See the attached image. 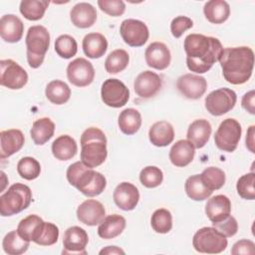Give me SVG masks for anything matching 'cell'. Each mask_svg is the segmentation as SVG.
I'll list each match as a JSON object with an SVG mask.
<instances>
[{
    "label": "cell",
    "mask_w": 255,
    "mask_h": 255,
    "mask_svg": "<svg viewBox=\"0 0 255 255\" xmlns=\"http://www.w3.org/2000/svg\"><path fill=\"white\" fill-rule=\"evenodd\" d=\"M183 48L186 53V65L189 71L206 73L219 61L223 52L221 42L214 37L202 34H189L185 37Z\"/></svg>",
    "instance_id": "6da1fadb"
},
{
    "label": "cell",
    "mask_w": 255,
    "mask_h": 255,
    "mask_svg": "<svg viewBox=\"0 0 255 255\" xmlns=\"http://www.w3.org/2000/svg\"><path fill=\"white\" fill-rule=\"evenodd\" d=\"M222 75L232 85L246 83L253 72L254 52L250 47L225 48L219 58Z\"/></svg>",
    "instance_id": "7a4b0ae2"
},
{
    "label": "cell",
    "mask_w": 255,
    "mask_h": 255,
    "mask_svg": "<svg viewBox=\"0 0 255 255\" xmlns=\"http://www.w3.org/2000/svg\"><path fill=\"white\" fill-rule=\"evenodd\" d=\"M66 175L71 185L89 197L100 195L107 185L106 177L101 172L87 166L82 161L72 163Z\"/></svg>",
    "instance_id": "3957f363"
},
{
    "label": "cell",
    "mask_w": 255,
    "mask_h": 255,
    "mask_svg": "<svg viewBox=\"0 0 255 255\" xmlns=\"http://www.w3.org/2000/svg\"><path fill=\"white\" fill-rule=\"evenodd\" d=\"M81 161L87 166L94 168L107 158V137L103 130L98 128H89L81 135Z\"/></svg>",
    "instance_id": "277c9868"
},
{
    "label": "cell",
    "mask_w": 255,
    "mask_h": 255,
    "mask_svg": "<svg viewBox=\"0 0 255 255\" xmlns=\"http://www.w3.org/2000/svg\"><path fill=\"white\" fill-rule=\"evenodd\" d=\"M27 61L31 68H39L45 59L50 46V34L42 25H35L29 28L26 35Z\"/></svg>",
    "instance_id": "5b68a950"
},
{
    "label": "cell",
    "mask_w": 255,
    "mask_h": 255,
    "mask_svg": "<svg viewBox=\"0 0 255 255\" xmlns=\"http://www.w3.org/2000/svg\"><path fill=\"white\" fill-rule=\"evenodd\" d=\"M31 201L30 187L23 183H14L0 196V214L4 217L17 214L26 209Z\"/></svg>",
    "instance_id": "8992f818"
},
{
    "label": "cell",
    "mask_w": 255,
    "mask_h": 255,
    "mask_svg": "<svg viewBox=\"0 0 255 255\" xmlns=\"http://www.w3.org/2000/svg\"><path fill=\"white\" fill-rule=\"evenodd\" d=\"M227 237L215 227H202L193 235V248L199 253L218 254L227 247Z\"/></svg>",
    "instance_id": "52a82bcc"
},
{
    "label": "cell",
    "mask_w": 255,
    "mask_h": 255,
    "mask_svg": "<svg viewBox=\"0 0 255 255\" xmlns=\"http://www.w3.org/2000/svg\"><path fill=\"white\" fill-rule=\"evenodd\" d=\"M241 133V125L235 119H226L219 125L214 134V142L219 149L232 152L238 145Z\"/></svg>",
    "instance_id": "ba28073f"
},
{
    "label": "cell",
    "mask_w": 255,
    "mask_h": 255,
    "mask_svg": "<svg viewBox=\"0 0 255 255\" xmlns=\"http://www.w3.org/2000/svg\"><path fill=\"white\" fill-rule=\"evenodd\" d=\"M237 101L236 93L228 88H220L209 93L205 98V109L215 117L231 111Z\"/></svg>",
    "instance_id": "9c48e42d"
},
{
    "label": "cell",
    "mask_w": 255,
    "mask_h": 255,
    "mask_svg": "<svg viewBox=\"0 0 255 255\" xmlns=\"http://www.w3.org/2000/svg\"><path fill=\"white\" fill-rule=\"evenodd\" d=\"M0 84L10 90L22 89L28 82L27 72L11 59L0 61Z\"/></svg>",
    "instance_id": "30bf717a"
},
{
    "label": "cell",
    "mask_w": 255,
    "mask_h": 255,
    "mask_svg": "<svg viewBox=\"0 0 255 255\" xmlns=\"http://www.w3.org/2000/svg\"><path fill=\"white\" fill-rule=\"evenodd\" d=\"M101 97L107 106L111 108H122L129 99V91L122 81L108 79L102 85Z\"/></svg>",
    "instance_id": "8fae6325"
},
{
    "label": "cell",
    "mask_w": 255,
    "mask_h": 255,
    "mask_svg": "<svg viewBox=\"0 0 255 255\" xmlns=\"http://www.w3.org/2000/svg\"><path fill=\"white\" fill-rule=\"evenodd\" d=\"M121 36L126 44L130 47L143 46L149 37L147 26L140 20H124L120 27Z\"/></svg>",
    "instance_id": "7c38bea8"
},
{
    "label": "cell",
    "mask_w": 255,
    "mask_h": 255,
    "mask_svg": "<svg viewBox=\"0 0 255 255\" xmlns=\"http://www.w3.org/2000/svg\"><path fill=\"white\" fill-rule=\"evenodd\" d=\"M67 77L72 85L80 88L87 87L94 81V66L84 58H77L69 63L67 67Z\"/></svg>",
    "instance_id": "4fadbf2b"
},
{
    "label": "cell",
    "mask_w": 255,
    "mask_h": 255,
    "mask_svg": "<svg viewBox=\"0 0 255 255\" xmlns=\"http://www.w3.org/2000/svg\"><path fill=\"white\" fill-rule=\"evenodd\" d=\"M176 88L182 96L190 100L200 99L207 89L205 78L194 75L185 74L180 76L176 81Z\"/></svg>",
    "instance_id": "5bb4252c"
},
{
    "label": "cell",
    "mask_w": 255,
    "mask_h": 255,
    "mask_svg": "<svg viewBox=\"0 0 255 255\" xmlns=\"http://www.w3.org/2000/svg\"><path fill=\"white\" fill-rule=\"evenodd\" d=\"M89 236L85 229L80 226L69 227L63 237V254H87L86 246Z\"/></svg>",
    "instance_id": "9a60e30c"
},
{
    "label": "cell",
    "mask_w": 255,
    "mask_h": 255,
    "mask_svg": "<svg viewBox=\"0 0 255 255\" xmlns=\"http://www.w3.org/2000/svg\"><path fill=\"white\" fill-rule=\"evenodd\" d=\"M161 78L154 72L143 71L135 78L133 89L135 94L142 99H149L155 96L161 89Z\"/></svg>",
    "instance_id": "2e32d148"
},
{
    "label": "cell",
    "mask_w": 255,
    "mask_h": 255,
    "mask_svg": "<svg viewBox=\"0 0 255 255\" xmlns=\"http://www.w3.org/2000/svg\"><path fill=\"white\" fill-rule=\"evenodd\" d=\"M106 217L104 205L96 199H87L77 208V218L88 226L100 224Z\"/></svg>",
    "instance_id": "e0dca14e"
},
{
    "label": "cell",
    "mask_w": 255,
    "mask_h": 255,
    "mask_svg": "<svg viewBox=\"0 0 255 255\" xmlns=\"http://www.w3.org/2000/svg\"><path fill=\"white\" fill-rule=\"evenodd\" d=\"M113 198L119 208L125 211H129L134 209L137 205L139 192L135 185L130 182L124 181L115 188Z\"/></svg>",
    "instance_id": "ac0fdd59"
},
{
    "label": "cell",
    "mask_w": 255,
    "mask_h": 255,
    "mask_svg": "<svg viewBox=\"0 0 255 255\" xmlns=\"http://www.w3.org/2000/svg\"><path fill=\"white\" fill-rule=\"evenodd\" d=\"M144 58L147 66L156 70L166 69L171 61L169 49L161 42H153L149 44L145 49Z\"/></svg>",
    "instance_id": "d6986e66"
},
{
    "label": "cell",
    "mask_w": 255,
    "mask_h": 255,
    "mask_svg": "<svg viewBox=\"0 0 255 255\" xmlns=\"http://www.w3.org/2000/svg\"><path fill=\"white\" fill-rule=\"evenodd\" d=\"M25 142V137L20 129L11 128L0 132V158L4 159L19 151Z\"/></svg>",
    "instance_id": "ffe728a7"
},
{
    "label": "cell",
    "mask_w": 255,
    "mask_h": 255,
    "mask_svg": "<svg viewBox=\"0 0 255 255\" xmlns=\"http://www.w3.org/2000/svg\"><path fill=\"white\" fill-rule=\"evenodd\" d=\"M24 24L22 20L13 14L3 15L0 19V36L8 43H17L23 37Z\"/></svg>",
    "instance_id": "44dd1931"
},
{
    "label": "cell",
    "mask_w": 255,
    "mask_h": 255,
    "mask_svg": "<svg viewBox=\"0 0 255 255\" xmlns=\"http://www.w3.org/2000/svg\"><path fill=\"white\" fill-rule=\"evenodd\" d=\"M231 201L223 194L212 196L205 205V213L212 223L219 222L230 215Z\"/></svg>",
    "instance_id": "7402d4cb"
},
{
    "label": "cell",
    "mask_w": 255,
    "mask_h": 255,
    "mask_svg": "<svg viewBox=\"0 0 255 255\" xmlns=\"http://www.w3.org/2000/svg\"><path fill=\"white\" fill-rule=\"evenodd\" d=\"M70 18L74 26L81 29L90 28L97 20V11L92 4L80 2L71 9Z\"/></svg>",
    "instance_id": "603a6c76"
},
{
    "label": "cell",
    "mask_w": 255,
    "mask_h": 255,
    "mask_svg": "<svg viewBox=\"0 0 255 255\" xmlns=\"http://www.w3.org/2000/svg\"><path fill=\"white\" fill-rule=\"evenodd\" d=\"M211 131V125L207 120H195L188 127L186 134L187 140L190 141L195 148H201L209 140Z\"/></svg>",
    "instance_id": "cb8c5ba5"
},
{
    "label": "cell",
    "mask_w": 255,
    "mask_h": 255,
    "mask_svg": "<svg viewBox=\"0 0 255 255\" xmlns=\"http://www.w3.org/2000/svg\"><path fill=\"white\" fill-rule=\"evenodd\" d=\"M195 147L187 139L177 140L169 150L170 162L177 167L188 165L194 157Z\"/></svg>",
    "instance_id": "d4e9b609"
},
{
    "label": "cell",
    "mask_w": 255,
    "mask_h": 255,
    "mask_svg": "<svg viewBox=\"0 0 255 255\" xmlns=\"http://www.w3.org/2000/svg\"><path fill=\"white\" fill-rule=\"evenodd\" d=\"M148 137L153 145L158 147L166 146L173 141V127L166 121L156 122L149 128Z\"/></svg>",
    "instance_id": "484cf974"
},
{
    "label": "cell",
    "mask_w": 255,
    "mask_h": 255,
    "mask_svg": "<svg viewBox=\"0 0 255 255\" xmlns=\"http://www.w3.org/2000/svg\"><path fill=\"white\" fill-rule=\"evenodd\" d=\"M83 51L88 58L99 59L108 49V41L101 33H89L83 39Z\"/></svg>",
    "instance_id": "4316f807"
},
{
    "label": "cell",
    "mask_w": 255,
    "mask_h": 255,
    "mask_svg": "<svg viewBox=\"0 0 255 255\" xmlns=\"http://www.w3.org/2000/svg\"><path fill=\"white\" fill-rule=\"evenodd\" d=\"M126 219L122 215H108L99 224L98 234L103 239H113L122 234L126 228Z\"/></svg>",
    "instance_id": "83f0119b"
},
{
    "label": "cell",
    "mask_w": 255,
    "mask_h": 255,
    "mask_svg": "<svg viewBox=\"0 0 255 255\" xmlns=\"http://www.w3.org/2000/svg\"><path fill=\"white\" fill-rule=\"evenodd\" d=\"M44 223L45 221L40 216L31 214L19 222L17 231L25 240L36 242L43 229Z\"/></svg>",
    "instance_id": "f1b7e54d"
},
{
    "label": "cell",
    "mask_w": 255,
    "mask_h": 255,
    "mask_svg": "<svg viewBox=\"0 0 255 255\" xmlns=\"http://www.w3.org/2000/svg\"><path fill=\"white\" fill-rule=\"evenodd\" d=\"M203 13L210 23L221 24L228 19L230 6L224 0H210L204 4Z\"/></svg>",
    "instance_id": "f546056e"
},
{
    "label": "cell",
    "mask_w": 255,
    "mask_h": 255,
    "mask_svg": "<svg viewBox=\"0 0 255 255\" xmlns=\"http://www.w3.org/2000/svg\"><path fill=\"white\" fill-rule=\"evenodd\" d=\"M77 151L76 140L68 134L58 136L52 143V153L59 160H69L77 154Z\"/></svg>",
    "instance_id": "4dcf8cb0"
},
{
    "label": "cell",
    "mask_w": 255,
    "mask_h": 255,
    "mask_svg": "<svg viewBox=\"0 0 255 255\" xmlns=\"http://www.w3.org/2000/svg\"><path fill=\"white\" fill-rule=\"evenodd\" d=\"M55 132V124L49 118H41L35 121L32 125L30 134L35 144L43 145L46 143Z\"/></svg>",
    "instance_id": "1f68e13d"
},
{
    "label": "cell",
    "mask_w": 255,
    "mask_h": 255,
    "mask_svg": "<svg viewBox=\"0 0 255 255\" xmlns=\"http://www.w3.org/2000/svg\"><path fill=\"white\" fill-rule=\"evenodd\" d=\"M119 128L128 135L134 134L141 126V116L139 112L132 108H128L121 112L119 116Z\"/></svg>",
    "instance_id": "d6a6232c"
},
{
    "label": "cell",
    "mask_w": 255,
    "mask_h": 255,
    "mask_svg": "<svg viewBox=\"0 0 255 255\" xmlns=\"http://www.w3.org/2000/svg\"><path fill=\"white\" fill-rule=\"evenodd\" d=\"M45 95L52 104L64 105L70 100L71 89L65 82L54 80L47 85Z\"/></svg>",
    "instance_id": "836d02e7"
},
{
    "label": "cell",
    "mask_w": 255,
    "mask_h": 255,
    "mask_svg": "<svg viewBox=\"0 0 255 255\" xmlns=\"http://www.w3.org/2000/svg\"><path fill=\"white\" fill-rule=\"evenodd\" d=\"M184 189L187 196L195 201L205 200L212 194V191L208 189L202 182L200 174L189 176L185 181Z\"/></svg>",
    "instance_id": "e575fe53"
},
{
    "label": "cell",
    "mask_w": 255,
    "mask_h": 255,
    "mask_svg": "<svg viewBox=\"0 0 255 255\" xmlns=\"http://www.w3.org/2000/svg\"><path fill=\"white\" fill-rule=\"evenodd\" d=\"M30 245V241L25 240L20 236L17 230L8 232L2 241V247L6 254L9 255H20L25 253Z\"/></svg>",
    "instance_id": "d590c367"
},
{
    "label": "cell",
    "mask_w": 255,
    "mask_h": 255,
    "mask_svg": "<svg viewBox=\"0 0 255 255\" xmlns=\"http://www.w3.org/2000/svg\"><path fill=\"white\" fill-rule=\"evenodd\" d=\"M50 2L46 0H23L20 2V13L30 21L43 18Z\"/></svg>",
    "instance_id": "8d00e7d4"
},
{
    "label": "cell",
    "mask_w": 255,
    "mask_h": 255,
    "mask_svg": "<svg viewBox=\"0 0 255 255\" xmlns=\"http://www.w3.org/2000/svg\"><path fill=\"white\" fill-rule=\"evenodd\" d=\"M129 62V56L126 50L117 49L109 54L105 61V69L109 74H118L124 71Z\"/></svg>",
    "instance_id": "74e56055"
},
{
    "label": "cell",
    "mask_w": 255,
    "mask_h": 255,
    "mask_svg": "<svg viewBox=\"0 0 255 255\" xmlns=\"http://www.w3.org/2000/svg\"><path fill=\"white\" fill-rule=\"evenodd\" d=\"M204 185L211 191L220 189L225 183V172L215 166L205 168L200 174Z\"/></svg>",
    "instance_id": "f35d334b"
},
{
    "label": "cell",
    "mask_w": 255,
    "mask_h": 255,
    "mask_svg": "<svg viewBox=\"0 0 255 255\" xmlns=\"http://www.w3.org/2000/svg\"><path fill=\"white\" fill-rule=\"evenodd\" d=\"M150 225L157 233H168L172 228V215L170 211L165 208L156 209L151 215Z\"/></svg>",
    "instance_id": "ab89813d"
},
{
    "label": "cell",
    "mask_w": 255,
    "mask_h": 255,
    "mask_svg": "<svg viewBox=\"0 0 255 255\" xmlns=\"http://www.w3.org/2000/svg\"><path fill=\"white\" fill-rule=\"evenodd\" d=\"M17 172L22 178L26 180H33L40 175L41 165L34 157L25 156L18 161Z\"/></svg>",
    "instance_id": "60d3db41"
},
{
    "label": "cell",
    "mask_w": 255,
    "mask_h": 255,
    "mask_svg": "<svg viewBox=\"0 0 255 255\" xmlns=\"http://www.w3.org/2000/svg\"><path fill=\"white\" fill-rule=\"evenodd\" d=\"M55 51L61 58L70 59L77 54V41L70 35H61L55 40Z\"/></svg>",
    "instance_id": "b9f144b4"
},
{
    "label": "cell",
    "mask_w": 255,
    "mask_h": 255,
    "mask_svg": "<svg viewBox=\"0 0 255 255\" xmlns=\"http://www.w3.org/2000/svg\"><path fill=\"white\" fill-rule=\"evenodd\" d=\"M139 180L143 186L147 188H154L161 184L163 180V173L159 167L148 165L141 169L139 173Z\"/></svg>",
    "instance_id": "7bdbcfd3"
},
{
    "label": "cell",
    "mask_w": 255,
    "mask_h": 255,
    "mask_svg": "<svg viewBox=\"0 0 255 255\" xmlns=\"http://www.w3.org/2000/svg\"><path fill=\"white\" fill-rule=\"evenodd\" d=\"M255 174L249 172L242 175L236 183L237 193L240 197L247 200H253L255 198Z\"/></svg>",
    "instance_id": "ee69618b"
},
{
    "label": "cell",
    "mask_w": 255,
    "mask_h": 255,
    "mask_svg": "<svg viewBox=\"0 0 255 255\" xmlns=\"http://www.w3.org/2000/svg\"><path fill=\"white\" fill-rule=\"evenodd\" d=\"M58 238H59L58 226L51 222H45L43 229L35 243L41 246H51L58 241Z\"/></svg>",
    "instance_id": "f6af8a7d"
},
{
    "label": "cell",
    "mask_w": 255,
    "mask_h": 255,
    "mask_svg": "<svg viewBox=\"0 0 255 255\" xmlns=\"http://www.w3.org/2000/svg\"><path fill=\"white\" fill-rule=\"evenodd\" d=\"M98 5L103 12L113 17L121 16L126 11V4L122 0H99Z\"/></svg>",
    "instance_id": "bcb514c9"
},
{
    "label": "cell",
    "mask_w": 255,
    "mask_h": 255,
    "mask_svg": "<svg viewBox=\"0 0 255 255\" xmlns=\"http://www.w3.org/2000/svg\"><path fill=\"white\" fill-rule=\"evenodd\" d=\"M193 26V21L186 16H177L170 23V31L174 38H180L182 34Z\"/></svg>",
    "instance_id": "7dc6e473"
},
{
    "label": "cell",
    "mask_w": 255,
    "mask_h": 255,
    "mask_svg": "<svg viewBox=\"0 0 255 255\" xmlns=\"http://www.w3.org/2000/svg\"><path fill=\"white\" fill-rule=\"evenodd\" d=\"M212 225H213V227H215L220 233H222L226 237H232L238 231L237 220L231 215L227 216L225 219H223L219 222L212 223Z\"/></svg>",
    "instance_id": "c3c4849f"
},
{
    "label": "cell",
    "mask_w": 255,
    "mask_h": 255,
    "mask_svg": "<svg viewBox=\"0 0 255 255\" xmlns=\"http://www.w3.org/2000/svg\"><path fill=\"white\" fill-rule=\"evenodd\" d=\"M231 254L233 255H253L255 254V244L253 241L248 239H241L235 242L231 249Z\"/></svg>",
    "instance_id": "681fc988"
},
{
    "label": "cell",
    "mask_w": 255,
    "mask_h": 255,
    "mask_svg": "<svg viewBox=\"0 0 255 255\" xmlns=\"http://www.w3.org/2000/svg\"><path fill=\"white\" fill-rule=\"evenodd\" d=\"M241 105H242V108L246 112H248L251 115H255V92H254V90L247 92L242 97Z\"/></svg>",
    "instance_id": "f907efd6"
},
{
    "label": "cell",
    "mask_w": 255,
    "mask_h": 255,
    "mask_svg": "<svg viewBox=\"0 0 255 255\" xmlns=\"http://www.w3.org/2000/svg\"><path fill=\"white\" fill-rule=\"evenodd\" d=\"M254 134H255V127L254 126H250L248 130H247V134H246V146L247 148L254 153L255 152V148H254Z\"/></svg>",
    "instance_id": "816d5d0a"
},
{
    "label": "cell",
    "mask_w": 255,
    "mask_h": 255,
    "mask_svg": "<svg viewBox=\"0 0 255 255\" xmlns=\"http://www.w3.org/2000/svg\"><path fill=\"white\" fill-rule=\"evenodd\" d=\"M104 254H125V251L123 249H121L118 246H107L105 248H103L100 251V255H104Z\"/></svg>",
    "instance_id": "f5cc1de1"
}]
</instances>
